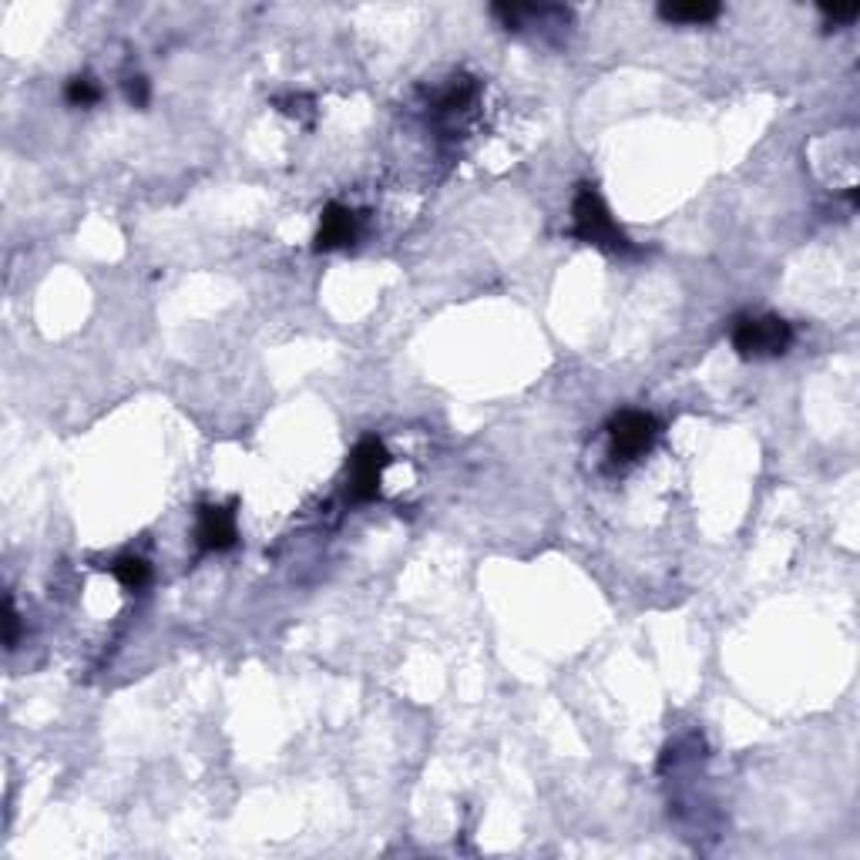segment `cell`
<instances>
[{"label": "cell", "instance_id": "obj_10", "mask_svg": "<svg viewBox=\"0 0 860 860\" xmlns=\"http://www.w3.org/2000/svg\"><path fill=\"white\" fill-rule=\"evenodd\" d=\"M128 101L135 108H145L149 105V81L145 78H131L128 81Z\"/></svg>", "mask_w": 860, "mask_h": 860}, {"label": "cell", "instance_id": "obj_11", "mask_svg": "<svg viewBox=\"0 0 860 860\" xmlns=\"http://www.w3.org/2000/svg\"><path fill=\"white\" fill-rule=\"evenodd\" d=\"M4 625H8L4 642H8V649H14V642H18V612H14V602H11V599H8V619H4Z\"/></svg>", "mask_w": 860, "mask_h": 860}, {"label": "cell", "instance_id": "obj_3", "mask_svg": "<svg viewBox=\"0 0 860 860\" xmlns=\"http://www.w3.org/2000/svg\"><path fill=\"white\" fill-rule=\"evenodd\" d=\"M390 465V450L383 447L380 437H363L353 454H350V501L363 504V501H373L380 494V481H383V471Z\"/></svg>", "mask_w": 860, "mask_h": 860}, {"label": "cell", "instance_id": "obj_8", "mask_svg": "<svg viewBox=\"0 0 860 860\" xmlns=\"http://www.w3.org/2000/svg\"><path fill=\"white\" fill-rule=\"evenodd\" d=\"M111 575H115L128 591H139V588L149 585L152 568H149V562L139 558V555H124V558H118V562L111 565Z\"/></svg>", "mask_w": 860, "mask_h": 860}, {"label": "cell", "instance_id": "obj_7", "mask_svg": "<svg viewBox=\"0 0 860 860\" xmlns=\"http://www.w3.org/2000/svg\"><path fill=\"white\" fill-rule=\"evenodd\" d=\"M658 18L666 24H709L719 18V4H706V0H699V4H663Z\"/></svg>", "mask_w": 860, "mask_h": 860}, {"label": "cell", "instance_id": "obj_2", "mask_svg": "<svg viewBox=\"0 0 860 860\" xmlns=\"http://www.w3.org/2000/svg\"><path fill=\"white\" fill-rule=\"evenodd\" d=\"M733 347L747 360L783 357L793 347V326L780 316H743L733 326Z\"/></svg>", "mask_w": 860, "mask_h": 860}, {"label": "cell", "instance_id": "obj_4", "mask_svg": "<svg viewBox=\"0 0 860 860\" xmlns=\"http://www.w3.org/2000/svg\"><path fill=\"white\" fill-rule=\"evenodd\" d=\"M658 437V421L645 411H622L609 421V447L616 460L642 457Z\"/></svg>", "mask_w": 860, "mask_h": 860}, {"label": "cell", "instance_id": "obj_5", "mask_svg": "<svg viewBox=\"0 0 860 860\" xmlns=\"http://www.w3.org/2000/svg\"><path fill=\"white\" fill-rule=\"evenodd\" d=\"M236 538V511L222 504H206L203 514H198V545L206 552H229Z\"/></svg>", "mask_w": 860, "mask_h": 860}, {"label": "cell", "instance_id": "obj_9", "mask_svg": "<svg viewBox=\"0 0 860 860\" xmlns=\"http://www.w3.org/2000/svg\"><path fill=\"white\" fill-rule=\"evenodd\" d=\"M101 98V88H98V81L95 78H75L72 85H68V101L72 105H78V108H88V105H95Z\"/></svg>", "mask_w": 860, "mask_h": 860}, {"label": "cell", "instance_id": "obj_1", "mask_svg": "<svg viewBox=\"0 0 860 860\" xmlns=\"http://www.w3.org/2000/svg\"><path fill=\"white\" fill-rule=\"evenodd\" d=\"M571 236L599 246L606 252H632V239L619 229V222L612 219L606 198L595 192V185H581L575 203H571Z\"/></svg>", "mask_w": 860, "mask_h": 860}, {"label": "cell", "instance_id": "obj_6", "mask_svg": "<svg viewBox=\"0 0 860 860\" xmlns=\"http://www.w3.org/2000/svg\"><path fill=\"white\" fill-rule=\"evenodd\" d=\"M357 213L347 209V206H337L329 203L323 209V219H319V232H316V249H340V246H350L357 239Z\"/></svg>", "mask_w": 860, "mask_h": 860}]
</instances>
